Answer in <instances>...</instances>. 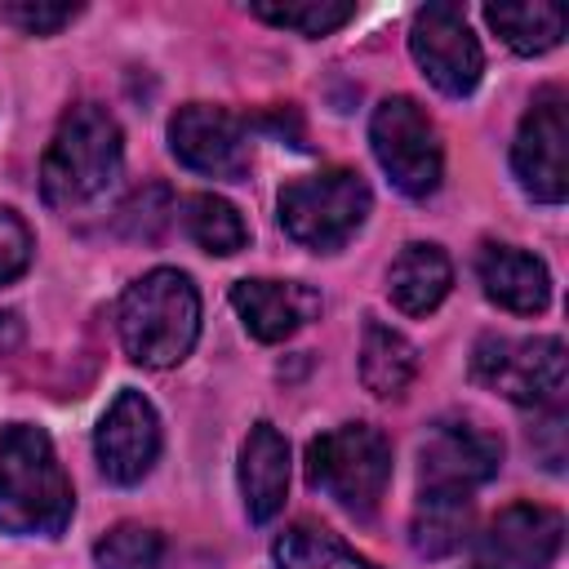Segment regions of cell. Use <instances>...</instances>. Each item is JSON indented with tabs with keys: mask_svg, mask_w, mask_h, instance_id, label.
Here are the masks:
<instances>
[{
	"mask_svg": "<svg viewBox=\"0 0 569 569\" xmlns=\"http://www.w3.org/2000/svg\"><path fill=\"white\" fill-rule=\"evenodd\" d=\"M76 516L71 480L44 427L9 422L0 431V529L18 538H58Z\"/></svg>",
	"mask_w": 569,
	"mask_h": 569,
	"instance_id": "cell-1",
	"label": "cell"
},
{
	"mask_svg": "<svg viewBox=\"0 0 569 569\" xmlns=\"http://www.w3.org/2000/svg\"><path fill=\"white\" fill-rule=\"evenodd\" d=\"M116 329L129 360L147 369H173L191 356L200 338V293L191 276L173 267H156L138 276L116 307Z\"/></svg>",
	"mask_w": 569,
	"mask_h": 569,
	"instance_id": "cell-2",
	"label": "cell"
},
{
	"mask_svg": "<svg viewBox=\"0 0 569 569\" xmlns=\"http://www.w3.org/2000/svg\"><path fill=\"white\" fill-rule=\"evenodd\" d=\"M120 164L124 142L116 116L98 102H80L53 129V142L40 160V191L53 209H80L120 178Z\"/></svg>",
	"mask_w": 569,
	"mask_h": 569,
	"instance_id": "cell-3",
	"label": "cell"
},
{
	"mask_svg": "<svg viewBox=\"0 0 569 569\" xmlns=\"http://www.w3.org/2000/svg\"><path fill=\"white\" fill-rule=\"evenodd\" d=\"M276 209H280V227L293 244L316 249V253H333L365 227L373 196L356 169L333 164V169L284 182Z\"/></svg>",
	"mask_w": 569,
	"mask_h": 569,
	"instance_id": "cell-4",
	"label": "cell"
},
{
	"mask_svg": "<svg viewBox=\"0 0 569 569\" xmlns=\"http://www.w3.org/2000/svg\"><path fill=\"white\" fill-rule=\"evenodd\" d=\"M307 485L356 516H373L391 485V440L369 422H342L307 445Z\"/></svg>",
	"mask_w": 569,
	"mask_h": 569,
	"instance_id": "cell-5",
	"label": "cell"
},
{
	"mask_svg": "<svg viewBox=\"0 0 569 569\" xmlns=\"http://www.w3.org/2000/svg\"><path fill=\"white\" fill-rule=\"evenodd\" d=\"M369 147H373V160L382 164V173L391 178V187L405 191L409 200H427L445 178L440 133H436L431 116L405 93L382 98L373 107Z\"/></svg>",
	"mask_w": 569,
	"mask_h": 569,
	"instance_id": "cell-6",
	"label": "cell"
},
{
	"mask_svg": "<svg viewBox=\"0 0 569 569\" xmlns=\"http://www.w3.org/2000/svg\"><path fill=\"white\" fill-rule=\"evenodd\" d=\"M471 378L493 387L511 405L551 409L565 400V342L485 333L471 351Z\"/></svg>",
	"mask_w": 569,
	"mask_h": 569,
	"instance_id": "cell-7",
	"label": "cell"
},
{
	"mask_svg": "<svg viewBox=\"0 0 569 569\" xmlns=\"http://www.w3.org/2000/svg\"><path fill=\"white\" fill-rule=\"evenodd\" d=\"M502 467V436L476 422L471 413H445L427 427L418 445V480L422 489L471 493L476 485L493 480Z\"/></svg>",
	"mask_w": 569,
	"mask_h": 569,
	"instance_id": "cell-8",
	"label": "cell"
},
{
	"mask_svg": "<svg viewBox=\"0 0 569 569\" xmlns=\"http://www.w3.org/2000/svg\"><path fill=\"white\" fill-rule=\"evenodd\" d=\"M569 98L560 84L538 89L533 107L525 111L516 142H511V173L525 187V196L542 200V204H560L569 191V164H565V147H569Z\"/></svg>",
	"mask_w": 569,
	"mask_h": 569,
	"instance_id": "cell-9",
	"label": "cell"
},
{
	"mask_svg": "<svg viewBox=\"0 0 569 569\" xmlns=\"http://www.w3.org/2000/svg\"><path fill=\"white\" fill-rule=\"evenodd\" d=\"M409 53L413 62L422 67V76L449 93V98H467L476 84H480V71H485V53H480V40L471 36L467 27V13L449 0H436V4H422L413 13V27H409Z\"/></svg>",
	"mask_w": 569,
	"mask_h": 569,
	"instance_id": "cell-10",
	"label": "cell"
},
{
	"mask_svg": "<svg viewBox=\"0 0 569 569\" xmlns=\"http://www.w3.org/2000/svg\"><path fill=\"white\" fill-rule=\"evenodd\" d=\"M169 151L204 178L236 182L249 173V129L227 107H209V102L178 107L169 120Z\"/></svg>",
	"mask_w": 569,
	"mask_h": 569,
	"instance_id": "cell-11",
	"label": "cell"
},
{
	"mask_svg": "<svg viewBox=\"0 0 569 569\" xmlns=\"http://www.w3.org/2000/svg\"><path fill=\"white\" fill-rule=\"evenodd\" d=\"M93 458H98V471L111 480V485H138L156 458H160V418L151 409V400L133 387H124L98 431H93Z\"/></svg>",
	"mask_w": 569,
	"mask_h": 569,
	"instance_id": "cell-12",
	"label": "cell"
},
{
	"mask_svg": "<svg viewBox=\"0 0 569 569\" xmlns=\"http://www.w3.org/2000/svg\"><path fill=\"white\" fill-rule=\"evenodd\" d=\"M565 542V516L542 502L502 507L476 538V569H551Z\"/></svg>",
	"mask_w": 569,
	"mask_h": 569,
	"instance_id": "cell-13",
	"label": "cell"
},
{
	"mask_svg": "<svg viewBox=\"0 0 569 569\" xmlns=\"http://www.w3.org/2000/svg\"><path fill=\"white\" fill-rule=\"evenodd\" d=\"M231 307L240 311L244 329L258 342H284L320 316V293L311 284H298V280L258 276V280H236L231 284Z\"/></svg>",
	"mask_w": 569,
	"mask_h": 569,
	"instance_id": "cell-14",
	"label": "cell"
},
{
	"mask_svg": "<svg viewBox=\"0 0 569 569\" xmlns=\"http://www.w3.org/2000/svg\"><path fill=\"white\" fill-rule=\"evenodd\" d=\"M476 276L485 284V298L516 316H538L551 302V271L538 253L516 244H485L476 258Z\"/></svg>",
	"mask_w": 569,
	"mask_h": 569,
	"instance_id": "cell-15",
	"label": "cell"
},
{
	"mask_svg": "<svg viewBox=\"0 0 569 569\" xmlns=\"http://www.w3.org/2000/svg\"><path fill=\"white\" fill-rule=\"evenodd\" d=\"M240 493L249 520H271L289 493V440L271 422H253L240 449Z\"/></svg>",
	"mask_w": 569,
	"mask_h": 569,
	"instance_id": "cell-16",
	"label": "cell"
},
{
	"mask_svg": "<svg viewBox=\"0 0 569 569\" xmlns=\"http://www.w3.org/2000/svg\"><path fill=\"white\" fill-rule=\"evenodd\" d=\"M453 284V262L440 244H405L387 267V293L405 316H427L445 302Z\"/></svg>",
	"mask_w": 569,
	"mask_h": 569,
	"instance_id": "cell-17",
	"label": "cell"
},
{
	"mask_svg": "<svg viewBox=\"0 0 569 569\" xmlns=\"http://www.w3.org/2000/svg\"><path fill=\"white\" fill-rule=\"evenodd\" d=\"M413 373H418V351H413V342H409L400 329H391V325H382V320L369 316V320H365V338H360V382H365L373 396L396 400V396L409 391Z\"/></svg>",
	"mask_w": 569,
	"mask_h": 569,
	"instance_id": "cell-18",
	"label": "cell"
},
{
	"mask_svg": "<svg viewBox=\"0 0 569 569\" xmlns=\"http://www.w3.org/2000/svg\"><path fill=\"white\" fill-rule=\"evenodd\" d=\"M471 533V493H449V489H422L409 525V542L418 556L440 560L453 556Z\"/></svg>",
	"mask_w": 569,
	"mask_h": 569,
	"instance_id": "cell-19",
	"label": "cell"
},
{
	"mask_svg": "<svg viewBox=\"0 0 569 569\" xmlns=\"http://www.w3.org/2000/svg\"><path fill=\"white\" fill-rule=\"evenodd\" d=\"M276 565L280 569H382L373 560H365L360 551H351L333 529L316 525V520H298L276 538Z\"/></svg>",
	"mask_w": 569,
	"mask_h": 569,
	"instance_id": "cell-20",
	"label": "cell"
},
{
	"mask_svg": "<svg viewBox=\"0 0 569 569\" xmlns=\"http://www.w3.org/2000/svg\"><path fill=\"white\" fill-rule=\"evenodd\" d=\"M182 227L204 253H218V258H231L249 244V227H244L240 209L231 200L213 196V191H200V196L182 200Z\"/></svg>",
	"mask_w": 569,
	"mask_h": 569,
	"instance_id": "cell-21",
	"label": "cell"
},
{
	"mask_svg": "<svg viewBox=\"0 0 569 569\" xmlns=\"http://www.w3.org/2000/svg\"><path fill=\"white\" fill-rule=\"evenodd\" d=\"M485 22L516 49V53H547L565 36V9L560 4H489Z\"/></svg>",
	"mask_w": 569,
	"mask_h": 569,
	"instance_id": "cell-22",
	"label": "cell"
},
{
	"mask_svg": "<svg viewBox=\"0 0 569 569\" xmlns=\"http://www.w3.org/2000/svg\"><path fill=\"white\" fill-rule=\"evenodd\" d=\"M164 538L151 525H116L93 542V565L98 569H160Z\"/></svg>",
	"mask_w": 569,
	"mask_h": 569,
	"instance_id": "cell-23",
	"label": "cell"
},
{
	"mask_svg": "<svg viewBox=\"0 0 569 569\" xmlns=\"http://www.w3.org/2000/svg\"><path fill=\"white\" fill-rule=\"evenodd\" d=\"M249 13L262 18V22H271V27L298 31V36H329V31H338L342 22L356 18V4H342V0H302V4H253Z\"/></svg>",
	"mask_w": 569,
	"mask_h": 569,
	"instance_id": "cell-24",
	"label": "cell"
},
{
	"mask_svg": "<svg viewBox=\"0 0 569 569\" xmlns=\"http://www.w3.org/2000/svg\"><path fill=\"white\" fill-rule=\"evenodd\" d=\"M76 13H80V4H36V0H9V4H0V18L13 22V27H22L27 36H53Z\"/></svg>",
	"mask_w": 569,
	"mask_h": 569,
	"instance_id": "cell-25",
	"label": "cell"
},
{
	"mask_svg": "<svg viewBox=\"0 0 569 569\" xmlns=\"http://www.w3.org/2000/svg\"><path fill=\"white\" fill-rule=\"evenodd\" d=\"M31 227L9 204H0V284L18 280L31 267Z\"/></svg>",
	"mask_w": 569,
	"mask_h": 569,
	"instance_id": "cell-26",
	"label": "cell"
}]
</instances>
